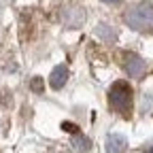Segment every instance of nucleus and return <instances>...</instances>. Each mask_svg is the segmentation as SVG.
<instances>
[{"label":"nucleus","instance_id":"nucleus-7","mask_svg":"<svg viewBox=\"0 0 153 153\" xmlns=\"http://www.w3.org/2000/svg\"><path fill=\"white\" fill-rule=\"evenodd\" d=\"M83 11L81 9H68L66 11V15H64V22H66V26L68 28H76L79 24H83Z\"/></svg>","mask_w":153,"mask_h":153},{"label":"nucleus","instance_id":"nucleus-9","mask_svg":"<svg viewBox=\"0 0 153 153\" xmlns=\"http://www.w3.org/2000/svg\"><path fill=\"white\" fill-rule=\"evenodd\" d=\"M62 128H64L66 132H70L72 136H76V134H81V132H79V126H74V123H70V121H62Z\"/></svg>","mask_w":153,"mask_h":153},{"label":"nucleus","instance_id":"nucleus-1","mask_svg":"<svg viewBox=\"0 0 153 153\" xmlns=\"http://www.w3.org/2000/svg\"><path fill=\"white\" fill-rule=\"evenodd\" d=\"M126 24L134 30L153 28V2H140L126 13Z\"/></svg>","mask_w":153,"mask_h":153},{"label":"nucleus","instance_id":"nucleus-4","mask_svg":"<svg viewBox=\"0 0 153 153\" xmlns=\"http://www.w3.org/2000/svg\"><path fill=\"white\" fill-rule=\"evenodd\" d=\"M145 68H147V64H145L143 57H138V55H130V57H128L126 70H128V74L132 76V79H138V76H143Z\"/></svg>","mask_w":153,"mask_h":153},{"label":"nucleus","instance_id":"nucleus-2","mask_svg":"<svg viewBox=\"0 0 153 153\" xmlns=\"http://www.w3.org/2000/svg\"><path fill=\"white\" fill-rule=\"evenodd\" d=\"M108 102L117 113L130 115V111H132V89H130V85L126 81H117L108 89Z\"/></svg>","mask_w":153,"mask_h":153},{"label":"nucleus","instance_id":"nucleus-10","mask_svg":"<svg viewBox=\"0 0 153 153\" xmlns=\"http://www.w3.org/2000/svg\"><path fill=\"white\" fill-rule=\"evenodd\" d=\"M41 85H43V81H41V76H34V81H32V89H41Z\"/></svg>","mask_w":153,"mask_h":153},{"label":"nucleus","instance_id":"nucleus-5","mask_svg":"<svg viewBox=\"0 0 153 153\" xmlns=\"http://www.w3.org/2000/svg\"><path fill=\"white\" fill-rule=\"evenodd\" d=\"M128 147V140L121 136V134H111L106 138V151L108 153H123Z\"/></svg>","mask_w":153,"mask_h":153},{"label":"nucleus","instance_id":"nucleus-11","mask_svg":"<svg viewBox=\"0 0 153 153\" xmlns=\"http://www.w3.org/2000/svg\"><path fill=\"white\" fill-rule=\"evenodd\" d=\"M102 2H119V0H102Z\"/></svg>","mask_w":153,"mask_h":153},{"label":"nucleus","instance_id":"nucleus-6","mask_svg":"<svg viewBox=\"0 0 153 153\" xmlns=\"http://www.w3.org/2000/svg\"><path fill=\"white\" fill-rule=\"evenodd\" d=\"M96 34H98L102 41H106V43L117 41V30H115V26H108V24H100L98 28H96Z\"/></svg>","mask_w":153,"mask_h":153},{"label":"nucleus","instance_id":"nucleus-3","mask_svg":"<svg viewBox=\"0 0 153 153\" xmlns=\"http://www.w3.org/2000/svg\"><path fill=\"white\" fill-rule=\"evenodd\" d=\"M68 81V68L66 66H55L49 74V85L53 89H62Z\"/></svg>","mask_w":153,"mask_h":153},{"label":"nucleus","instance_id":"nucleus-8","mask_svg":"<svg viewBox=\"0 0 153 153\" xmlns=\"http://www.w3.org/2000/svg\"><path fill=\"white\" fill-rule=\"evenodd\" d=\"M72 147L76 151H89L91 147V140L87 136H83V134H76V136H72Z\"/></svg>","mask_w":153,"mask_h":153}]
</instances>
